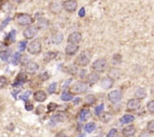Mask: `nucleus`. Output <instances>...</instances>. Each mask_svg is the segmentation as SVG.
I'll return each instance as SVG.
<instances>
[{
    "label": "nucleus",
    "mask_w": 154,
    "mask_h": 137,
    "mask_svg": "<svg viewBox=\"0 0 154 137\" xmlns=\"http://www.w3.org/2000/svg\"><path fill=\"white\" fill-rule=\"evenodd\" d=\"M92 56L93 55L90 50H84L77 56L74 61V64L79 67H86L90 63Z\"/></svg>",
    "instance_id": "1"
},
{
    "label": "nucleus",
    "mask_w": 154,
    "mask_h": 137,
    "mask_svg": "<svg viewBox=\"0 0 154 137\" xmlns=\"http://www.w3.org/2000/svg\"><path fill=\"white\" fill-rule=\"evenodd\" d=\"M88 90V85L84 82H77L73 84L69 88V94H81L85 93Z\"/></svg>",
    "instance_id": "2"
},
{
    "label": "nucleus",
    "mask_w": 154,
    "mask_h": 137,
    "mask_svg": "<svg viewBox=\"0 0 154 137\" xmlns=\"http://www.w3.org/2000/svg\"><path fill=\"white\" fill-rule=\"evenodd\" d=\"M107 68V62L105 59H99L92 64V68L95 73H103Z\"/></svg>",
    "instance_id": "3"
},
{
    "label": "nucleus",
    "mask_w": 154,
    "mask_h": 137,
    "mask_svg": "<svg viewBox=\"0 0 154 137\" xmlns=\"http://www.w3.org/2000/svg\"><path fill=\"white\" fill-rule=\"evenodd\" d=\"M15 20L19 25L28 26L33 23V18L28 13H18L15 17Z\"/></svg>",
    "instance_id": "4"
},
{
    "label": "nucleus",
    "mask_w": 154,
    "mask_h": 137,
    "mask_svg": "<svg viewBox=\"0 0 154 137\" xmlns=\"http://www.w3.org/2000/svg\"><path fill=\"white\" fill-rule=\"evenodd\" d=\"M28 50L31 55H39L42 51V43L39 39H34L28 44Z\"/></svg>",
    "instance_id": "5"
},
{
    "label": "nucleus",
    "mask_w": 154,
    "mask_h": 137,
    "mask_svg": "<svg viewBox=\"0 0 154 137\" xmlns=\"http://www.w3.org/2000/svg\"><path fill=\"white\" fill-rule=\"evenodd\" d=\"M107 97L112 104L115 105V104H118L121 101V99L123 98V94L120 90H112L108 94Z\"/></svg>",
    "instance_id": "6"
},
{
    "label": "nucleus",
    "mask_w": 154,
    "mask_h": 137,
    "mask_svg": "<svg viewBox=\"0 0 154 137\" xmlns=\"http://www.w3.org/2000/svg\"><path fill=\"white\" fill-rule=\"evenodd\" d=\"M63 9V2L61 1H53L49 4V10L53 14H58L62 12Z\"/></svg>",
    "instance_id": "7"
},
{
    "label": "nucleus",
    "mask_w": 154,
    "mask_h": 137,
    "mask_svg": "<svg viewBox=\"0 0 154 137\" xmlns=\"http://www.w3.org/2000/svg\"><path fill=\"white\" fill-rule=\"evenodd\" d=\"M63 7L65 11H67L69 13H73L74 11H76L77 8V1H74V0L64 1V2H63Z\"/></svg>",
    "instance_id": "8"
},
{
    "label": "nucleus",
    "mask_w": 154,
    "mask_h": 137,
    "mask_svg": "<svg viewBox=\"0 0 154 137\" xmlns=\"http://www.w3.org/2000/svg\"><path fill=\"white\" fill-rule=\"evenodd\" d=\"M141 106V102L136 99H131L127 103V109L129 111H136Z\"/></svg>",
    "instance_id": "9"
},
{
    "label": "nucleus",
    "mask_w": 154,
    "mask_h": 137,
    "mask_svg": "<svg viewBox=\"0 0 154 137\" xmlns=\"http://www.w3.org/2000/svg\"><path fill=\"white\" fill-rule=\"evenodd\" d=\"M37 33H38V29L35 28V27H33V26H30V27H28L23 31V37L26 39H31L34 38L35 36L37 35Z\"/></svg>",
    "instance_id": "10"
},
{
    "label": "nucleus",
    "mask_w": 154,
    "mask_h": 137,
    "mask_svg": "<svg viewBox=\"0 0 154 137\" xmlns=\"http://www.w3.org/2000/svg\"><path fill=\"white\" fill-rule=\"evenodd\" d=\"M27 80V74L25 72H20L17 75V77L15 78V80L13 83V87H18L22 85L23 83H25Z\"/></svg>",
    "instance_id": "11"
},
{
    "label": "nucleus",
    "mask_w": 154,
    "mask_h": 137,
    "mask_svg": "<svg viewBox=\"0 0 154 137\" xmlns=\"http://www.w3.org/2000/svg\"><path fill=\"white\" fill-rule=\"evenodd\" d=\"M82 40V34L79 32H73L69 36L68 42L72 44H77Z\"/></svg>",
    "instance_id": "12"
},
{
    "label": "nucleus",
    "mask_w": 154,
    "mask_h": 137,
    "mask_svg": "<svg viewBox=\"0 0 154 137\" xmlns=\"http://www.w3.org/2000/svg\"><path fill=\"white\" fill-rule=\"evenodd\" d=\"M66 120V115L63 113H58L57 115L52 116L51 121H50V124L53 125H55L58 123H61V122H63Z\"/></svg>",
    "instance_id": "13"
},
{
    "label": "nucleus",
    "mask_w": 154,
    "mask_h": 137,
    "mask_svg": "<svg viewBox=\"0 0 154 137\" xmlns=\"http://www.w3.org/2000/svg\"><path fill=\"white\" fill-rule=\"evenodd\" d=\"M137 130L135 128V126L133 124H130L126 126L123 130V137H132L136 134Z\"/></svg>",
    "instance_id": "14"
},
{
    "label": "nucleus",
    "mask_w": 154,
    "mask_h": 137,
    "mask_svg": "<svg viewBox=\"0 0 154 137\" xmlns=\"http://www.w3.org/2000/svg\"><path fill=\"white\" fill-rule=\"evenodd\" d=\"M86 80H87V82H88V85H94V84L99 82L100 77H99V74L93 72V73H90L88 74V76L86 77Z\"/></svg>",
    "instance_id": "15"
},
{
    "label": "nucleus",
    "mask_w": 154,
    "mask_h": 137,
    "mask_svg": "<svg viewBox=\"0 0 154 137\" xmlns=\"http://www.w3.org/2000/svg\"><path fill=\"white\" fill-rule=\"evenodd\" d=\"M79 50V46L77 44H72L69 43L67 45V47L65 49V52L68 55H74L75 54H77V52Z\"/></svg>",
    "instance_id": "16"
},
{
    "label": "nucleus",
    "mask_w": 154,
    "mask_h": 137,
    "mask_svg": "<svg viewBox=\"0 0 154 137\" xmlns=\"http://www.w3.org/2000/svg\"><path fill=\"white\" fill-rule=\"evenodd\" d=\"M34 99L37 102H44L47 99V94L43 90H38L34 94Z\"/></svg>",
    "instance_id": "17"
},
{
    "label": "nucleus",
    "mask_w": 154,
    "mask_h": 137,
    "mask_svg": "<svg viewBox=\"0 0 154 137\" xmlns=\"http://www.w3.org/2000/svg\"><path fill=\"white\" fill-rule=\"evenodd\" d=\"M113 83H114V80L112 79L111 77H109V76H106V77H104L102 80V82H101V85L103 87V89H110L112 87L113 85Z\"/></svg>",
    "instance_id": "18"
},
{
    "label": "nucleus",
    "mask_w": 154,
    "mask_h": 137,
    "mask_svg": "<svg viewBox=\"0 0 154 137\" xmlns=\"http://www.w3.org/2000/svg\"><path fill=\"white\" fill-rule=\"evenodd\" d=\"M25 67L26 70L30 74H34L39 68V64H36L35 62H33V61L28 62V63L25 64Z\"/></svg>",
    "instance_id": "19"
},
{
    "label": "nucleus",
    "mask_w": 154,
    "mask_h": 137,
    "mask_svg": "<svg viewBox=\"0 0 154 137\" xmlns=\"http://www.w3.org/2000/svg\"><path fill=\"white\" fill-rule=\"evenodd\" d=\"M99 120L102 123H103V124H107L112 120V116L111 113H109V112H102L99 116Z\"/></svg>",
    "instance_id": "20"
},
{
    "label": "nucleus",
    "mask_w": 154,
    "mask_h": 137,
    "mask_svg": "<svg viewBox=\"0 0 154 137\" xmlns=\"http://www.w3.org/2000/svg\"><path fill=\"white\" fill-rule=\"evenodd\" d=\"M90 117H91V111L88 109H82L81 111L79 112V120L82 122L88 120Z\"/></svg>",
    "instance_id": "21"
},
{
    "label": "nucleus",
    "mask_w": 154,
    "mask_h": 137,
    "mask_svg": "<svg viewBox=\"0 0 154 137\" xmlns=\"http://www.w3.org/2000/svg\"><path fill=\"white\" fill-rule=\"evenodd\" d=\"M135 98L137 100H142V99H145L147 97V90L144 89V88H138L137 90H136V92H135Z\"/></svg>",
    "instance_id": "22"
},
{
    "label": "nucleus",
    "mask_w": 154,
    "mask_h": 137,
    "mask_svg": "<svg viewBox=\"0 0 154 137\" xmlns=\"http://www.w3.org/2000/svg\"><path fill=\"white\" fill-rule=\"evenodd\" d=\"M135 120V117L133 116V115H129V114H127V115H124L123 116L121 119H120V123L122 124H129L131 122H133V120Z\"/></svg>",
    "instance_id": "23"
},
{
    "label": "nucleus",
    "mask_w": 154,
    "mask_h": 137,
    "mask_svg": "<svg viewBox=\"0 0 154 137\" xmlns=\"http://www.w3.org/2000/svg\"><path fill=\"white\" fill-rule=\"evenodd\" d=\"M16 34H17V31L16 30H12L8 36L5 38V42L7 44H10V43H13L15 41V38H16Z\"/></svg>",
    "instance_id": "24"
},
{
    "label": "nucleus",
    "mask_w": 154,
    "mask_h": 137,
    "mask_svg": "<svg viewBox=\"0 0 154 137\" xmlns=\"http://www.w3.org/2000/svg\"><path fill=\"white\" fill-rule=\"evenodd\" d=\"M58 55V53L57 52H53V51H49L47 52L45 55H44V57H43V60L46 62V63H48L50 62L53 60H54L56 57Z\"/></svg>",
    "instance_id": "25"
},
{
    "label": "nucleus",
    "mask_w": 154,
    "mask_h": 137,
    "mask_svg": "<svg viewBox=\"0 0 154 137\" xmlns=\"http://www.w3.org/2000/svg\"><path fill=\"white\" fill-rule=\"evenodd\" d=\"M48 24L49 23L47 21V19L45 18H40L38 22V24H37V29H45L48 27Z\"/></svg>",
    "instance_id": "26"
},
{
    "label": "nucleus",
    "mask_w": 154,
    "mask_h": 137,
    "mask_svg": "<svg viewBox=\"0 0 154 137\" xmlns=\"http://www.w3.org/2000/svg\"><path fill=\"white\" fill-rule=\"evenodd\" d=\"M96 101H97V99H96V97H95L93 94H88L84 99V102L88 105H93V104H95Z\"/></svg>",
    "instance_id": "27"
},
{
    "label": "nucleus",
    "mask_w": 154,
    "mask_h": 137,
    "mask_svg": "<svg viewBox=\"0 0 154 137\" xmlns=\"http://www.w3.org/2000/svg\"><path fill=\"white\" fill-rule=\"evenodd\" d=\"M96 128H97V124H95L94 122H89V123L86 124L84 126V130L87 133L93 132Z\"/></svg>",
    "instance_id": "28"
},
{
    "label": "nucleus",
    "mask_w": 154,
    "mask_h": 137,
    "mask_svg": "<svg viewBox=\"0 0 154 137\" xmlns=\"http://www.w3.org/2000/svg\"><path fill=\"white\" fill-rule=\"evenodd\" d=\"M11 56V51L9 49H6V50H2L0 52V59L3 60V61H8L9 59V57Z\"/></svg>",
    "instance_id": "29"
},
{
    "label": "nucleus",
    "mask_w": 154,
    "mask_h": 137,
    "mask_svg": "<svg viewBox=\"0 0 154 137\" xmlns=\"http://www.w3.org/2000/svg\"><path fill=\"white\" fill-rule=\"evenodd\" d=\"M63 39V34H61V33H57V34H55L53 36L52 41H53V43H56V44H58V43H60L62 42Z\"/></svg>",
    "instance_id": "30"
},
{
    "label": "nucleus",
    "mask_w": 154,
    "mask_h": 137,
    "mask_svg": "<svg viewBox=\"0 0 154 137\" xmlns=\"http://www.w3.org/2000/svg\"><path fill=\"white\" fill-rule=\"evenodd\" d=\"M9 85V80L4 75L0 76V90L4 89L6 86Z\"/></svg>",
    "instance_id": "31"
},
{
    "label": "nucleus",
    "mask_w": 154,
    "mask_h": 137,
    "mask_svg": "<svg viewBox=\"0 0 154 137\" xmlns=\"http://www.w3.org/2000/svg\"><path fill=\"white\" fill-rule=\"evenodd\" d=\"M73 99V95L72 94H70L68 92H63L62 95H61V99L63 100V101H71L72 99Z\"/></svg>",
    "instance_id": "32"
},
{
    "label": "nucleus",
    "mask_w": 154,
    "mask_h": 137,
    "mask_svg": "<svg viewBox=\"0 0 154 137\" xmlns=\"http://www.w3.org/2000/svg\"><path fill=\"white\" fill-rule=\"evenodd\" d=\"M122 59H123V57L122 55H120V54H116L115 55L112 57V64H120L121 62H122Z\"/></svg>",
    "instance_id": "33"
},
{
    "label": "nucleus",
    "mask_w": 154,
    "mask_h": 137,
    "mask_svg": "<svg viewBox=\"0 0 154 137\" xmlns=\"http://www.w3.org/2000/svg\"><path fill=\"white\" fill-rule=\"evenodd\" d=\"M107 137H121V136H120L118 131L117 130V129L112 128L108 131V133H107Z\"/></svg>",
    "instance_id": "34"
},
{
    "label": "nucleus",
    "mask_w": 154,
    "mask_h": 137,
    "mask_svg": "<svg viewBox=\"0 0 154 137\" xmlns=\"http://www.w3.org/2000/svg\"><path fill=\"white\" fill-rule=\"evenodd\" d=\"M57 86H58L57 83H55V82L52 83L51 85H49V87L47 88V91H48V93H49L50 94H54V93L56 92V90H57Z\"/></svg>",
    "instance_id": "35"
},
{
    "label": "nucleus",
    "mask_w": 154,
    "mask_h": 137,
    "mask_svg": "<svg viewBox=\"0 0 154 137\" xmlns=\"http://www.w3.org/2000/svg\"><path fill=\"white\" fill-rule=\"evenodd\" d=\"M20 58H21V55H20V53L19 52H17V53H15L14 54V55L13 57V60H12V63L13 64H18L19 63V61H20Z\"/></svg>",
    "instance_id": "36"
},
{
    "label": "nucleus",
    "mask_w": 154,
    "mask_h": 137,
    "mask_svg": "<svg viewBox=\"0 0 154 137\" xmlns=\"http://www.w3.org/2000/svg\"><path fill=\"white\" fill-rule=\"evenodd\" d=\"M147 132L150 133L151 135H153L154 132V120H151L148 122V124L147 125Z\"/></svg>",
    "instance_id": "37"
},
{
    "label": "nucleus",
    "mask_w": 154,
    "mask_h": 137,
    "mask_svg": "<svg viewBox=\"0 0 154 137\" xmlns=\"http://www.w3.org/2000/svg\"><path fill=\"white\" fill-rule=\"evenodd\" d=\"M47 111L53 112V111H54L56 109L58 108V105H57L56 103L51 102V103H49V104L47 105Z\"/></svg>",
    "instance_id": "38"
},
{
    "label": "nucleus",
    "mask_w": 154,
    "mask_h": 137,
    "mask_svg": "<svg viewBox=\"0 0 154 137\" xmlns=\"http://www.w3.org/2000/svg\"><path fill=\"white\" fill-rule=\"evenodd\" d=\"M103 109H104V105L103 104L99 105V106H97L96 109H95V115L96 116H99L103 111Z\"/></svg>",
    "instance_id": "39"
},
{
    "label": "nucleus",
    "mask_w": 154,
    "mask_h": 137,
    "mask_svg": "<svg viewBox=\"0 0 154 137\" xmlns=\"http://www.w3.org/2000/svg\"><path fill=\"white\" fill-rule=\"evenodd\" d=\"M147 108L148 110V111L151 113V114H153L154 112V101L153 100H151L149 102L147 103Z\"/></svg>",
    "instance_id": "40"
},
{
    "label": "nucleus",
    "mask_w": 154,
    "mask_h": 137,
    "mask_svg": "<svg viewBox=\"0 0 154 137\" xmlns=\"http://www.w3.org/2000/svg\"><path fill=\"white\" fill-rule=\"evenodd\" d=\"M30 94H31V91L30 90H27L25 93L23 94H22L21 96H20V99H21L22 100H23V101H28V97H29Z\"/></svg>",
    "instance_id": "41"
},
{
    "label": "nucleus",
    "mask_w": 154,
    "mask_h": 137,
    "mask_svg": "<svg viewBox=\"0 0 154 137\" xmlns=\"http://www.w3.org/2000/svg\"><path fill=\"white\" fill-rule=\"evenodd\" d=\"M49 78H50V75L47 74V72H44V73L40 74V75H39V79H40L42 81H46Z\"/></svg>",
    "instance_id": "42"
},
{
    "label": "nucleus",
    "mask_w": 154,
    "mask_h": 137,
    "mask_svg": "<svg viewBox=\"0 0 154 137\" xmlns=\"http://www.w3.org/2000/svg\"><path fill=\"white\" fill-rule=\"evenodd\" d=\"M26 46H27V41H20L18 43V49L21 52H23L25 50Z\"/></svg>",
    "instance_id": "43"
},
{
    "label": "nucleus",
    "mask_w": 154,
    "mask_h": 137,
    "mask_svg": "<svg viewBox=\"0 0 154 137\" xmlns=\"http://www.w3.org/2000/svg\"><path fill=\"white\" fill-rule=\"evenodd\" d=\"M25 109L26 110H28V111H31V110H34V105L32 104V103H30V101H26L25 102Z\"/></svg>",
    "instance_id": "44"
},
{
    "label": "nucleus",
    "mask_w": 154,
    "mask_h": 137,
    "mask_svg": "<svg viewBox=\"0 0 154 137\" xmlns=\"http://www.w3.org/2000/svg\"><path fill=\"white\" fill-rule=\"evenodd\" d=\"M69 73L71 74H73V75L77 74V66H71V67L69 68Z\"/></svg>",
    "instance_id": "45"
},
{
    "label": "nucleus",
    "mask_w": 154,
    "mask_h": 137,
    "mask_svg": "<svg viewBox=\"0 0 154 137\" xmlns=\"http://www.w3.org/2000/svg\"><path fill=\"white\" fill-rule=\"evenodd\" d=\"M44 112V106L43 105H39L37 107V110H36V114L37 115H41Z\"/></svg>",
    "instance_id": "46"
},
{
    "label": "nucleus",
    "mask_w": 154,
    "mask_h": 137,
    "mask_svg": "<svg viewBox=\"0 0 154 137\" xmlns=\"http://www.w3.org/2000/svg\"><path fill=\"white\" fill-rule=\"evenodd\" d=\"M10 21H11V18H10V17L7 18L5 19L4 21L2 23V25H1V27H2V29H4V28H5L6 26L8 25V24H9V23Z\"/></svg>",
    "instance_id": "47"
},
{
    "label": "nucleus",
    "mask_w": 154,
    "mask_h": 137,
    "mask_svg": "<svg viewBox=\"0 0 154 137\" xmlns=\"http://www.w3.org/2000/svg\"><path fill=\"white\" fill-rule=\"evenodd\" d=\"M138 137H152V136H151V134H150V133H148L147 131H146V130H143V131L139 135V136Z\"/></svg>",
    "instance_id": "48"
},
{
    "label": "nucleus",
    "mask_w": 154,
    "mask_h": 137,
    "mask_svg": "<svg viewBox=\"0 0 154 137\" xmlns=\"http://www.w3.org/2000/svg\"><path fill=\"white\" fill-rule=\"evenodd\" d=\"M78 15H79V17H84L85 16V9L84 8H82L80 10H79V12H78Z\"/></svg>",
    "instance_id": "49"
},
{
    "label": "nucleus",
    "mask_w": 154,
    "mask_h": 137,
    "mask_svg": "<svg viewBox=\"0 0 154 137\" xmlns=\"http://www.w3.org/2000/svg\"><path fill=\"white\" fill-rule=\"evenodd\" d=\"M4 109V102L3 100V99L0 97V112L2 111Z\"/></svg>",
    "instance_id": "50"
},
{
    "label": "nucleus",
    "mask_w": 154,
    "mask_h": 137,
    "mask_svg": "<svg viewBox=\"0 0 154 137\" xmlns=\"http://www.w3.org/2000/svg\"><path fill=\"white\" fill-rule=\"evenodd\" d=\"M55 137H70V136H68L65 135L64 133L63 132V131H61V132L58 133V134L55 136Z\"/></svg>",
    "instance_id": "51"
},
{
    "label": "nucleus",
    "mask_w": 154,
    "mask_h": 137,
    "mask_svg": "<svg viewBox=\"0 0 154 137\" xmlns=\"http://www.w3.org/2000/svg\"><path fill=\"white\" fill-rule=\"evenodd\" d=\"M80 99H80V98L76 99L75 100H77V101H74V104H77V103H78V102H79V101H80Z\"/></svg>",
    "instance_id": "52"
},
{
    "label": "nucleus",
    "mask_w": 154,
    "mask_h": 137,
    "mask_svg": "<svg viewBox=\"0 0 154 137\" xmlns=\"http://www.w3.org/2000/svg\"><path fill=\"white\" fill-rule=\"evenodd\" d=\"M77 137H86L85 134H81V135H79V136Z\"/></svg>",
    "instance_id": "53"
},
{
    "label": "nucleus",
    "mask_w": 154,
    "mask_h": 137,
    "mask_svg": "<svg viewBox=\"0 0 154 137\" xmlns=\"http://www.w3.org/2000/svg\"><path fill=\"white\" fill-rule=\"evenodd\" d=\"M95 137H102V136H95Z\"/></svg>",
    "instance_id": "54"
}]
</instances>
